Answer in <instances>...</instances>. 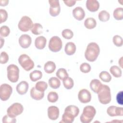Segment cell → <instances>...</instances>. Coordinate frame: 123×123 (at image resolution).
<instances>
[{
	"label": "cell",
	"mask_w": 123,
	"mask_h": 123,
	"mask_svg": "<svg viewBox=\"0 0 123 123\" xmlns=\"http://www.w3.org/2000/svg\"><path fill=\"white\" fill-rule=\"evenodd\" d=\"M99 52L100 49L98 45L95 42H91L87 46L85 56L86 60L93 62L97 59Z\"/></svg>",
	"instance_id": "7a4b0ae2"
},
{
	"label": "cell",
	"mask_w": 123,
	"mask_h": 123,
	"mask_svg": "<svg viewBox=\"0 0 123 123\" xmlns=\"http://www.w3.org/2000/svg\"><path fill=\"white\" fill-rule=\"evenodd\" d=\"M58 98L59 96L58 94L54 91L49 92L47 96L48 100L51 103H54L56 102L58 100Z\"/></svg>",
	"instance_id": "e575fe53"
},
{
	"label": "cell",
	"mask_w": 123,
	"mask_h": 123,
	"mask_svg": "<svg viewBox=\"0 0 123 123\" xmlns=\"http://www.w3.org/2000/svg\"><path fill=\"white\" fill-rule=\"evenodd\" d=\"M97 94L99 101L101 104L105 105L111 102V89L109 86L105 85H102L101 88Z\"/></svg>",
	"instance_id": "277c9868"
},
{
	"label": "cell",
	"mask_w": 123,
	"mask_h": 123,
	"mask_svg": "<svg viewBox=\"0 0 123 123\" xmlns=\"http://www.w3.org/2000/svg\"><path fill=\"white\" fill-rule=\"evenodd\" d=\"M80 71L84 73H87L91 70V66L89 64L86 62H84L80 66Z\"/></svg>",
	"instance_id": "f35d334b"
},
{
	"label": "cell",
	"mask_w": 123,
	"mask_h": 123,
	"mask_svg": "<svg viewBox=\"0 0 123 123\" xmlns=\"http://www.w3.org/2000/svg\"><path fill=\"white\" fill-rule=\"evenodd\" d=\"M12 92V86L7 84H2L0 87V98L2 101H6Z\"/></svg>",
	"instance_id": "30bf717a"
},
{
	"label": "cell",
	"mask_w": 123,
	"mask_h": 123,
	"mask_svg": "<svg viewBox=\"0 0 123 123\" xmlns=\"http://www.w3.org/2000/svg\"><path fill=\"white\" fill-rule=\"evenodd\" d=\"M63 84L66 89H71L74 86V83L73 79L68 76L63 80Z\"/></svg>",
	"instance_id": "4dcf8cb0"
},
{
	"label": "cell",
	"mask_w": 123,
	"mask_h": 123,
	"mask_svg": "<svg viewBox=\"0 0 123 123\" xmlns=\"http://www.w3.org/2000/svg\"><path fill=\"white\" fill-rule=\"evenodd\" d=\"M16 122L15 118H12L9 116L7 114L3 116L2 118V123H14Z\"/></svg>",
	"instance_id": "b9f144b4"
},
{
	"label": "cell",
	"mask_w": 123,
	"mask_h": 123,
	"mask_svg": "<svg viewBox=\"0 0 123 123\" xmlns=\"http://www.w3.org/2000/svg\"><path fill=\"white\" fill-rule=\"evenodd\" d=\"M9 2L8 0H0V5L1 6H6Z\"/></svg>",
	"instance_id": "f6af8a7d"
},
{
	"label": "cell",
	"mask_w": 123,
	"mask_h": 123,
	"mask_svg": "<svg viewBox=\"0 0 123 123\" xmlns=\"http://www.w3.org/2000/svg\"><path fill=\"white\" fill-rule=\"evenodd\" d=\"M0 23L2 24L3 22H5L8 18V13L4 9H0Z\"/></svg>",
	"instance_id": "60d3db41"
},
{
	"label": "cell",
	"mask_w": 123,
	"mask_h": 123,
	"mask_svg": "<svg viewBox=\"0 0 123 123\" xmlns=\"http://www.w3.org/2000/svg\"><path fill=\"white\" fill-rule=\"evenodd\" d=\"M112 41L114 44L117 47H121L123 45L122 37L119 35H115L113 37Z\"/></svg>",
	"instance_id": "74e56055"
},
{
	"label": "cell",
	"mask_w": 123,
	"mask_h": 123,
	"mask_svg": "<svg viewBox=\"0 0 123 123\" xmlns=\"http://www.w3.org/2000/svg\"><path fill=\"white\" fill-rule=\"evenodd\" d=\"M79 113V108L75 105H69L67 106L62 116V120L60 123H72L74 122V118L77 116Z\"/></svg>",
	"instance_id": "6da1fadb"
},
{
	"label": "cell",
	"mask_w": 123,
	"mask_h": 123,
	"mask_svg": "<svg viewBox=\"0 0 123 123\" xmlns=\"http://www.w3.org/2000/svg\"><path fill=\"white\" fill-rule=\"evenodd\" d=\"M18 41L19 45L22 48L26 49L30 46L32 42V39L28 35L23 34L20 37Z\"/></svg>",
	"instance_id": "5bb4252c"
},
{
	"label": "cell",
	"mask_w": 123,
	"mask_h": 123,
	"mask_svg": "<svg viewBox=\"0 0 123 123\" xmlns=\"http://www.w3.org/2000/svg\"><path fill=\"white\" fill-rule=\"evenodd\" d=\"M48 82L50 87L53 89H57L60 86L61 82L57 77H52L49 79Z\"/></svg>",
	"instance_id": "484cf974"
},
{
	"label": "cell",
	"mask_w": 123,
	"mask_h": 123,
	"mask_svg": "<svg viewBox=\"0 0 123 123\" xmlns=\"http://www.w3.org/2000/svg\"><path fill=\"white\" fill-rule=\"evenodd\" d=\"M113 17L117 20H122L123 19V9L122 7H118L113 11Z\"/></svg>",
	"instance_id": "f546056e"
},
{
	"label": "cell",
	"mask_w": 123,
	"mask_h": 123,
	"mask_svg": "<svg viewBox=\"0 0 123 123\" xmlns=\"http://www.w3.org/2000/svg\"><path fill=\"white\" fill-rule=\"evenodd\" d=\"M46 38L43 36H39L37 37L35 41V45L36 48L39 49H43L46 45Z\"/></svg>",
	"instance_id": "ffe728a7"
},
{
	"label": "cell",
	"mask_w": 123,
	"mask_h": 123,
	"mask_svg": "<svg viewBox=\"0 0 123 123\" xmlns=\"http://www.w3.org/2000/svg\"><path fill=\"white\" fill-rule=\"evenodd\" d=\"M48 116L51 120H57L59 116V109L55 106H49L48 108Z\"/></svg>",
	"instance_id": "9a60e30c"
},
{
	"label": "cell",
	"mask_w": 123,
	"mask_h": 123,
	"mask_svg": "<svg viewBox=\"0 0 123 123\" xmlns=\"http://www.w3.org/2000/svg\"><path fill=\"white\" fill-rule=\"evenodd\" d=\"M9 60V56L8 54L5 52L2 51L0 53V62L1 64H5L8 62Z\"/></svg>",
	"instance_id": "ab89813d"
},
{
	"label": "cell",
	"mask_w": 123,
	"mask_h": 123,
	"mask_svg": "<svg viewBox=\"0 0 123 123\" xmlns=\"http://www.w3.org/2000/svg\"><path fill=\"white\" fill-rule=\"evenodd\" d=\"M62 46V42L61 39L58 36H53L49 41V48L52 52L59 51Z\"/></svg>",
	"instance_id": "ba28073f"
},
{
	"label": "cell",
	"mask_w": 123,
	"mask_h": 123,
	"mask_svg": "<svg viewBox=\"0 0 123 123\" xmlns=\"http://www.w3.org/2000/svg\"><path fill=\"white\" fill-rule=\"evenodd\" d=\"M62 34V36L66 39H71L74 36L73 32L69 29H65L63 30Z\"/></svg>",
	"instance_id": "d590c367"
},
{
	"label": "cell",
	"mask_w": 123,
	"mask_h": 123,
	"mask_svg": "<svg viewBox=\"0 0 123 123\" xmlns=\"http://www.w3.org/2000/svg\"><path fill=\"white\" fill-rule=\"evenodd\" d=\"M56 75L58 78H59L61 80H63L64 78L68 77V74L67 73V71L64 69L62 68H59L56 73Z\"/></svg>",
	"instance_id": "1f68e13d"
},
{
	"label": "cell",
	"mask_w": 123,
	"mask_h": 123,
	"mask_svg": "<svg viewBox=\"0 0 123 123\" xmlns=\"http://www.w3.org/2000/svg\"><path fill=\"white\" fill-rule=\"evenodd\" d=\"M18 62L21 67L26 71H29L34 67V62L33 60L25 54H22L19 56Z\"/></svg>",
	"instance_id": "5b68a950"
},
{
	"label": "cell",
	"mask_w": 123,
	"mask_h": 123,
	"mask_svg": "<svg viewBox=\"0 0 123 123\" xmlns=\"http://www.w3.org/2000/svg\"><path fill=\"white\" fill-rule=\"evenodd\" d=\"M30 94L32 98L36 100H39L43 98L44 96V92H41L37 90L34 86L30 90Z\"/></svg>",
	"instance_id": "d6986e66"
},
{
	"label": "cell",
	"mask_w": 123,
	"mask_h": 123,
	"mask_svg": "<svg viewBox=\"0 0 123 123\" xmlns=\"http://www.w3.org/2000/svg\"><path fill=\"white\" fill-rule=\"evenodd\" d=\"M63 1L67 6H69V7H72V6H74L76 3L75 0H63Z\"/></svg>",
	"instance_id": "ee69618b"
},
{
	"label": "cell",
	"mask_w": 123,
	"mask_h": 123,
	"mask_svg": "<svg viewBox=\"0 0 123 123\" xmlns=\"http://www.w3.org/2000/svg\"><path fill=\"white\" fill-rule=\"evenodd\" d=\"M31 31L32 33L35 35H40L43 32V27L42 25L39 23H35L33 24Z\"/></svg>",
	"instance_id": "4316f807"
},
{
	"label": "cell",
	"mask_w": 123,
	"mask_h": 123,
	"mask_svg": "<svg viewBox=\"0 0 123 123\" xmlns=\"http://www.w3.org/2000/svg\"><path fill=\"white\" fill-rule=\"evenodd\" d=\"M36 88L41 92H44L48 88V84L44 81H38L36 84Z\"/></svg>",
	"instance_id": "836d02e7"
},
{
	"label": "cell",
	"mask_w": 123,
	"mask_h": 123,
	"mask_svg": "<svg viewBox=\"0 0 123 123\" xmlns=\"http://www.w3.org/2000/svg\"><path fill=\"white\" fill-rule=\"evenodd\" d=\"M110 71L111 73L116 78L120 77L122 76V72L121 69L117 66L113 65L111 67L110 69Z\"/></svg>",
	"instance_id": "83f0119b"
},
{
	"label": "cell",
	"mask_w": 123,
	"mask_h": 123,
	"mask_svg": "<svg viewBox=\"0 0 123 123\" xmlns=\"http://www.w3.org/2000/svg\"><path fill=\"white\" fill-rule=\"evenodd\" d=\"M72 13L74 18L78 21L82 20L85 16V12L84 9L79 6L75 7L73 10Z\"/></svg>",
	"instance_id": "2e32d148"
},
{
	"label": "cell",
	"mask_w": 123,
	"mask_h": 123,
	"mask_svg": "<svg viewBox=\"0 0 123 123\" xmlns=\"http://www.w3.org/2000/svg\"><path fill=\"white\" fill-rule=\"evenodd\" d=\"M78 98L81 103H86L90 101L91 99V95L88 90L86 89H83L79 91Z\"/></svg>",
	"instance_id": "7c38bea8"
},
{
	"label": "cell",
	"mask_w": 123,
	"mask_h": 123,
	"mask_svg": "<svg viewBox=\"0 0 123 123\" xmlns=\"http://www.w3.org/2000/svg\"><path fill=\"white\" fill-rule=\"evenodd\" d=\"M29 77L30 80L33 82L37 81L40 79L42 77V73L39 70H34L30 74Z\"/></svg>",
	"instance_id": "d4e9b609"
},
{
	"label": "cell",
	"mask_w": 123,
	"mask_h": 123,
	"mask_svg": "<svg viewBox=\"0 0 123 123\" xmlns=\"http://www.w3.org/2000/svg\"><path fill=\"white\" fill-rule=\"evenodd\" d=\"M7 77L10 81L12 83L17 82L19 77V69L15 64H10L7 68Z\"/></svg>",
	"instance_id": "8992f818"
},
{
	"label": "cell",
	"mask_w": 123,
	"mask_h": 123,
	"mask_svg": "<svg viewBox=\"0 0 123 123\" xmlns=\"http://www.w3.org/2000/svg\"><path fill=\"white\" fill-rule=\"evenodd\" d=\"M24 111L23 105L19 103H14L11 105L7 110V115L12 118H15L21 114Z\"/></svg>",
	"instance_id": "52a82bcc"
},
{
	"label": "cell",
	"mask_w": 123,
	"mask_h": 123,
	"mask_svg": "<svg viewBox=\"0 0 123 123\" xmlns=\"http://www.w3.org/2000/svg\"><path fill=\"white\" fill-rule=\"evenodd\" d=\"M56 69L55 63L52 61H48L44 64V69L47 74L52 73Z\"/></svg>",
	"instance_id": "603a6c76"
},
{
	"label": "cell",
	"mask_w": 123,
	"mask_h": 123,
	"mask_svg": "<svg viewBox=\"0 0 123 123\" xmlns=\"http://www.w3.org/2000/svg\"><path fill=\"white\" fill-rule=\"evenodd\" d=\"M10 33V30L9 27L6 25H3L0 28V35L1 37H6Z\"/></svg>",
	"instance_id": "8d00e7d4"
},
{
	"label": "cell",
	"mask_w": 123,
	"mask_h": 123,
	"mask_svg": "<svg viewBox=\"0 0 123 123\" xmlns=\"http://www.w3.org/2000/svg\"><path fill=\"white\" fill-rule=\"evenodd\" d=\"M98 17L99 20L101 22H107L108 21L110 17V13L105 10H102L98 13Z\"/></svg>",
	"instance_id": "f1b7e54d"
},
{
	"label": "cell",
	"mask_w": 123,
	"mask_h": 123,
	"mask_svg": "<svg viewBox=\"0 0 123 123\" xmlns=\"http://www.w3.org/2000/svg\"><path fill=\"white\" fill-rule=\"evenodd\" d=\"M64 51L65 53L68 55H72L76 51V46L74 43L69 42L66 44Z\"/></svg>",
	"instance_id": "7402d4cb"
},
{
	"label": "cell",
	"mask_w": 123,
	"mask_h": 123,
	"mask_svg": "<svg viewBox=\"0 0 123 123\" xmlns=\"http://www.w3.org/2000/svg\"><path fill=\"white\" fill-rule=\"evenodd\" d=\"M86 7L87 9L91 12L97 11L99 7V4L96 0H87L86 1Z\"/></svg>",
	"instance_id": "e0dca14e"
},
{
	"label": "cell",
	"mask_w": 123,
	"mask_h": 123,
	"mask_svg": "<svg viewBox=\"0 0 123 123\" xmlns=\"http://www.w3.org/2000/svg\"><path fill=\"white\" fill-rule=\"evenodd\" d=\"M102 85L103 84L99 80L97 79H94L92 80L90 83V87L94 92L98 93L101 88Z\"/></svg>",
	"instance_id": "44dd1931"
},
{
	"label": "cell",
	"mask_w": 123,
	"mask_h": 123,
	"mask_svg": "<svg viewBox=\"0 0 123 123\" xmlns=\"http://www.w3.org/2000/svg\"><path fill=\"white\" fill-rule=\"evenodd\" d=\"M29 87L28 83L25 81H21L16 86V91L20 95H24L28 91Z\"/></svg>",
	"instance_id": "ac0fdd59"
},
{
	"label": "cell",
	"mask_w": 123,
	"mask_h": 123,
	"mask_svg": "<svg viewBox=\"0 0 123 123\" xmlns=\"http://www.w3.org/2000/svg\"><path fill=\"white\" fill-rule=\"evenodd\" d=\"M33 22L31 18L27 16H23L18 24V28L23 32H27L31 29Z\"/></svg>",
	"instance_id": "9c48e42d"
},
{
	"label": "cell",
	"mask_w": 123,
	"mask_h": 123,
	"mask_svg": "<svg viewBox=\"0 0 123 123\" xmlns=\"http://www.w3.org/2000/svg\"><path fill=\"white\" fill-rule=\"evenodd\" d=\"M99 77L105 82H109L111 80V74L107 71H102L99 74Z\"/></svg>",
	"instance_id": "d6a6232c"
},
{
	"label": "cell",
	"mask_w": 123,
	"mask_h": 123,
	"mask_svg": "<svg viewBox=\"0 0 123 123\" xmlns=\"http://www.w3.org/2000/svg\"><path fill=\"white\" fill-rule=\"evenodd\" d=\"M49 2L50 5L49 12L51 16L55 17L59 15L61 11V7L58 0H49Z\"/></svg>",
	"instance_id": "8fae6325"
},
{
	"label": "cell",
	"mask_w": 123,
	"mask_h": 123,
	"mask_svg": "<svg viewBox=\"0 0 123 123\" xmlns=\"http://www.w3.org/2000/svg\"><path fill=\"white\" fill-rule=\"evenodd\" d=\"M107 113L111 117L118 116H122L123 115V108L115 106H111L108 108L107 110Z\"/></svg>",
	"instance_id": "4fadbf2b"
},
{
	"label": "cell",
	"mask_w": 123,
	"mask_h": 123,
	"mask_svg": "<svg viewBox=\"0 0 123 123\" xmlns=\"http://www.w3.org/2000/svg\"><path fill=\"white\" fill-rule=\"evenodd\" d=\"M97 25V22L95 19L92 17L87 18L84 22L85 26L89 29L94 28Z\"/></svg>",
	"instance_id": "cb8c5ba5"
},
{
	"label": "cell",
	"mask_w": 123,
	"mask_h": 123,
	"mask_svg": "<svg viewBox=\"0 0 123 123\" xmlns=\"http://www.w3.org/2000/svg\"><path fill=\"white\" fill-rule=\"evenodd\" d=\"M96 111L95 108L90 105L86 106L83 111V112L80 117V121L82 123H89L93 120Z\"/></svg>",
	"instance_id": "3957f363"
},
{
	"label": "cell",
	"mask_w": 123,
	"mask_h": 123,
	"mask_svg": "<svg viewBox=\"0 0 123 123\" xmlns=\"http://www.w3.org/2000/svg\"><path fill=\"white\" fill-rule=\"evenodd\" d=\"M123 91L119 92L116 96V100L119 104L122 105L123 104Z\"/></svg>",
	"instance_id": "7bdbcfd3"
},
{
	"label": "cell",
	"mask_w": 123,
	"mask_h": 123,
	"mask_svg": "<svg viewBox=\"0 0 123 123\" xmlns=\"http://www.w3.org/2000/svg\"><path fill=\"white\" fill-rule=\"evenodd\" d=\"M0 42H1V45H0V48H2V45H2V43H3V42H4V41L2 42V41H3V40H4V39H3L2 37H0Z\"/></svg>",
	"instance_id": "bcb514c9"
}]
</instances>
